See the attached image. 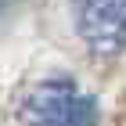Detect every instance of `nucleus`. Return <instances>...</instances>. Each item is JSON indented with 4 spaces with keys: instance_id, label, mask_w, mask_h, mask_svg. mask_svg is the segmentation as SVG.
I'll return each mask as SVG.
<instances>
[{
    "instance_id": "nucleus-2",
    "label": "nucleus",
    "mask_w": 126,
    "mask_h": 126,
    "mask_svg": "<svg viewBox=\"0 0 126 126\" xmlns=\"http://www.w3.org/2000/svg\"><path fill=\"white\" fill-rule=\"evenodd\" d=\"M72 15L94 54L112 58L126 50V0H72Z\"/></svg>"
},
{
    "instance_id": "nucleus-1",
    "label": "nucleus",
    "mask_w": 126,
    "mask_h": 126,
    "mask_svg": "<svg viewBox=\"0 0 126 126\" xmlns=\"http://www.w3.org/2000/svg\"><path fill=\"white\" fill-rule=\"evenodd\" d=\"M25 126H97V105L72 79H43L22 101Z\"/></svg>"
},
{
    "instance_id": "nucleus-3",
    "label": "nucleus",
    "mask_w": 126,
    "mask_h": 126,
    "mask_svg": "<svg viewBox=\"0 0 126 126\" xmlns=\"http://www.w3.org/2000/svg\"><path fill=\"white\" fill-rule=\"evenodd\" d=\"M11 4H15V0H0V18H4V11H7Z\"/></svg>"
}]
</instances>
